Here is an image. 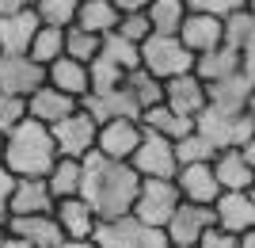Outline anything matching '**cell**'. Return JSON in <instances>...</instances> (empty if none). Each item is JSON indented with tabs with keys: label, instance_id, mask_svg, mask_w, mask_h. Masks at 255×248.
Segmentation results:
<instances>
[{
	"label": "cell",
	"instance_id": "1",
	"mask_svg": "<svg viewBox=\"0 0 255 248\" xmlns=\"http://www.w3.org/2000/svg\"><path fill=\"white\" fill-rule=\"evenodd\" d=\"M80 164H84L80 199L99 214V222H107V218H122V214L133 210L141 176L133 172L126 161H107V157H99V153L92 149Z\"/></svg>",
	"mask_w": 255,
	"mask_h": 248
},
{
	"label": "cell",
	"instance_id": "2",
	"mask_svg": "<svg viewBox=\"0 0 255 248\" xmlns=\"http://www.w3.org/2000/svg\"><path fill=\"white\" fill-rule=\"evenodd\" d=\"M53 161H57V145H53L50 126L34 119H19L4 134V168L15 180H46Z\"/></svg>",
	"mask_w": 255,
	"mask_h": 248
},
{
	"label": "cell",
	"instance_id": "3",
	"mask_svg": "<svg viewBox=\"0 0 255 248\" xmlns=\"http://www.w3.org/2000/svg\"><path fill=\"white\" fill-rule=\"evenodd\" d=\"M141 69L152 73L164 84L171 76H183V73H194V54L175 38V34H149L141 42Z\"/></svg>",
	"mask_w": 255,
	"mask_h": 248
},
{
	"label": "cell",
	"instance_id": "4",
	"mask_svg": "<svg viewBox=\"0 0 255 248\" xmlns=\"http://www.w3.org/2000/svg\"><path fill=\"white\" fill-rule=\"evenodd\" d=\"M92 241H96V248H168L164 229L145 226V222H137L133 214L99 222L96 233H92Z\"/></svg>",
	"mask_w": 255,
	"mask_h": 248
},
{
	"label": "cell",
	"instance_id": "5",
	"mask_svg": "<svg viewBox=\"0 0 255 248\" xmlns=\"http://www.w3.org/2000/svg\"><path fill=\"white\" fill-rule=\"evenodd\" d=\"M255 122L248 119L244 111H217L206 103V111L194 119V134H202L206 141H210L213 149H240L248 138H252Z\"/></svg>",
	"mask_w": 255,
	"mask_h": 248
},
{
	"label": "cell",
	"instance_id": "6",
	"mask_svg": "<svg viewBox=\"0 0 255 248\" xmlns=\"http://www.w3.org/2000/svg\"><path fill=\"white\" fill-rule=\"evenodd\" d=\"M179 203L183 199H179L175 180H141L137 199H133V210H129V214L137 218V222H145V226H152V229H164Z\"/></svg>",
	"mask_w": 255,
	"mask_h": 248
},
{
	"label": "cell",
	"instance_id": "7",
	"mask_svg": "<svg viewBox=\"0 0 255 248\" xmlns=\"http://www.w3.org/2000/svg\"><path fill=\"white\" fill-rule=\"evenodd\" d=\"M126 164L141 180H175V172H179L175 145L168 138H160V134H149V130H141V141Z\"/></svg>",
	"mask_w": 255,
	"mask_h": 248
},
{
	"label": "cell",
	"instance_id": "8",
	"mask_svg": "<svg viewBox=\"0 0 255 248\" xmlns=\"http://www.w3.org/2000/svg\"><path fill=\"white\" fill-rule=\"evenodd\" d=\"M53 145H57V157H73V161H84L88 153L96 149V134L99 122L88 115L84 107H76L69 119H61L57 126H50Z\"/></svg>",
	"mask_w": 255,
	"mask_h": 248
},
{
	"label": "cell",
	"instance_id": "9",
	"mask_svg": "<svg viewBox=\"0 0 255 248\" xmlns=\"http://www.w3.org/2000/svg\"><path fill=\"white\" fill-rule=\"evenodd\" d=\"M42 84H46V69L31 54H0V92L27 99Z\"/></svg>",
	"mask_w": 255,
	"mask_h": 248
},
{
	"label": "cell",
	"instance_id": "10",
	"mask_svg": "<svg viewBox=\"0 0 255 248\" xmlns=\"http://www.w3.org/2000/svg\"><path fill=\"white\" fill-rule=\"evenodd\" d=\"M141 141V122L137 119H107L99 122L96 134V153L107 161H129Z\"/></svg>",
	"mask_w": 255,
	"mask_h": 248
},
{
	"label": "cell",
	"instance_id": "11",
	"mask_svg": "<svg viewBox=\"0 0 255 248\" xmlns=\"http://www.w3.org/2000/svg\"><path fill=\"white\" fill-rule=\"evenodd\" d=\"M175 187H179V199H183V203H194V206H213V203H217V195H221L210 161L179 164V172H175Z\"/></svg>",
	"mask_w": 255,
	"mask_h": 248
},
{
	"label": "cell",
	"instance_id": "12",
	"mask_svg": "<svg viewBox=\"0 0 255 248\" xmlns=\"http://www.w3.org/2000/svg\"><path fill=\"white\" fill-rule=\"evenodd\" d=\"M210 226H213V206L179 203L175 214L168 218V226H164V237H168V245H198V237Z\"/></svg>",
	"mask_w": 255,
	"mask_h": 248
},
{
	"label": "cell",
	"instance_id": "13",
	"mask_svg": "<svg viewBox=\"0 0 255 248\" xmlns=\"http://www.w3.org/2000/svg\"><path fill=\"white\" fill-rule=\"evenodd\" d=\"M213 226L229 229L236 237L255 229V199L248 191H221L213 203Z\"/></svg>",
	"mask_w": 255,
	"mask_h": 248
},
{
	"label": "cell",
	"instance_id": "14",
	"mask_svg": "<svg viewBox=\"0 0 255 248\" xmlns=\"http://www.w3.org/2000/svg\"><path fill=\"white\" fill-rule=\"evenodd\" d=\"M53 222L61 229V237L92 241V233H96V226H99V214L80 195H73V199H57V203H53Z\"/></svg>",
	"mask_w": 255,
	"mask_h": 248
},
{
	"label": "cell",
	"instance_id": "15",
	"mask_svg": "<svg viewBox=\"0 0 255 248\" xmlns=\"http://www.w3.org/2000/svg\"><path fill=\"white\" fill-rule=\"evenodd\" d=\"M164 103L183 119H198L206 111V84L194 73L171 76V80H164Z\"/></svg>",
	"mask_w": 255,
	"mask_h": 248
},
{
	"label": "cell",
	"instance_id": "16",
	"mask_svg": "<svg viewBox=\"0 0 255 248\" xmlns=\"http://www.w3.org/2000/svg\"><path fill=\"white\" fill-rule=\"evenodd\" d=\"M76 107H80V103H76L73 96H65V92H57V88H50V84L34 88L31 96H27V119L42 122V126H57V122L69 119Z\"/></svg>",
	"mask_w": 255,
	"mask_h": 248
},
{
	"label": "cell",
	"instance_id": "17",
	"mask_svg": "<svg viewBox=\"0 0 255 248\" xmlns=\"http://www.w3.org/2000/svg\"><path fill=\"white\" fill-rule=\"evenodd\" d=\"M4 233L27 241L34 248H53L61 241V229L53 222V214H23V218H8L4 222Z\"/></svg>",
	"mask_w": 255,
	"mask_h": 248
},
{
	"label": "cell",
	"instance_id": "18",
	"mask_svg": "<svg viewBox=\"0 0 255 248\" xmlns=\"http://www.w3.org/2000/svg\"><path fill=\"white\" fill-rule=\"evenodd\" d=\"M175 38L198 57V54H206V50H213V46H221V19H213V15H198V11H187V19L179 23Z\"/></svg>",
	"mask_w": 255,
	"mask_h": 248
},
{
	"label": "cell",
	"instance_id": "19",
	"mask_svg": "<svg viewBox=\"0 0 255 248\" xmlns=\"http://www.w3.org/2000/svg\"><path fill=\"white\" fill-rule=\"evenodd\" d=\"M46 84L65 92V96H73L80 103L92 92V76H88V65L73 61V57H57L53 65H46Z\"/></svg>",
	"mask_w": 255,
	"mask_h": 248
},
{
	"label": "cell",
	"instance_id": "20",
	"mask_svg": "<svg viewBox=\"0 0 255 248\" xmlns=\"http://www.w3.org/2000/svg\"><path fill=\"white\" fill-rule=\"evenodd\" d=\"M210 168H213V176H217V187H221V191H248V187H252V176H255V168L244 161L240 149L213 153Z\"/></svg>",
	"mask_w": 255,
	"mask_h": 248
},
{
	"label": "cell",
	"instance_id": "21",
	"mask_svg": "<svg viewBox=\"0 0 255 248\" xmlns=\"http://www.w3.org/2000/svg\"><path fill=\"white\" fill-rule=\"evenodd\" d=\"M38 31V15L31 8L15 15H0V54H27Z\"/></svg>",
	"mask_w": 255,
	"mask_h": 248
},
{
	"label": "cell",
	"instance_id": "22",
	"mask_svg": "<svg viewBox=\"0 0 255 248\" xmlns=\"http://www.w3.org/2000/svg\"><path fill=\"white\" fill-rule=\"evenodd\" d=\"M53 199L46 180H19L11 191V210L8 218H23V214H53Z\"/></svg>",
	"mask_w": 255,
	"mask_h": 248
},
{
	"label": "cell",
	"instance_id": "23",
	"mask_svg": "<svg viewBox=\"0 0 255 248\" xmlns=\"http://www.w3.org/2000/svg\"><path fill=\"white\" fill-rule=\"evenodd\" d=\"M233 73H240V54L229 50L225 42L194 57V76L202 84H217V80H225V76H233Z\"/></svg>",
	"mask_w": 255,
	"mask_h": 248
},
{
	"label": "cell",
	"instance_id": "24",
	"mask_svg": "<svg viewBox=\"0 0 255 248\" xmlns=\"http://www.w3.org/2000/svg\"><path fill=\"white\" fill-rule=\"evenodd\" d=\"M141 130H149V134H160V138H168V141H179L187 138L194 130V119H183V115H175V111L168 107V103H156V107L149 111H141Z\"/></svg>",
	"mask_w": 255,
	"mask_h": 248
},
{
	"label": "cell",
	"instance_id": "25",
	"mask_svg": "<svg viewBox=\"0 0 255 248\" xmlns=\"http://www.w3.org/2000/svg\"><path fill=\"white\" fill-rule=\"evenodd\" d=\"M252 92V80L244 73H233L217 80V84H206V103L217 111H244V99Z\"/></svg>",
	"mask_w": 255,
	"mask_h": 248
},
{
	"label": "cell",
	"instance_id": "26",
	"mask_svg": "<svg viewBox=\"0 0 255 248\" xmlns=\"http://www.w3.org/2000/svg\"><path fill=\"white\" fill-rule=\"evenodd\" d=\"M118 8L111 0H80V8H76V23L80 31H92V34H111L118 27Z\"/></svg>",
	"mask_w": 255,
	"mask_h": 248
},
{
	"label": "cell",
	"instance_id": "27",
	"mask_svg": "<svg viewBox=\"0 0 255 248\" xmlns=\"http://www.w3.org/2000/svg\"><path fill=\"white\" fill-rule=\"evenodd\" d=\"M80 184H84V164L73 161V157H57L53 168L46 172V187H50L53 199H73V195H80Z\"/></svg>",
	"mask_w": 255,
	"mask_h": 248
},
{
	"label": "cell",
	"instance_id": "28",
	"mask_svg": "<svg viewBox=\"0 0 255 248\" xmlns=\"http://www.w3.org/2000/svg\"><path fill=\"white\" fill-rule=\"evenodd\" d=\"M122 88H126V96L137 103V111H149V107H156V103H164V84H160L152 73H145V69H129Z\"/></svg>",
	"mask_w": 255,
	"mask_h": 248
},
{
	"label": "cell",
	"instance_id": "29",
	"mask_svg": "<svg viewBox=\"0 0 255 248\" xmlns=\"http://www.w3.org/2000/svg\"><path fill=\"white\" fill-rule=\"evenodd\" d=\"M221 42L229 46V50H236V54H244L248 46L255 42V11L240 8V11H233L229 19H221Z\"/></svg>",
	"mask_w": 255,
	"mask_h": 248
},
{
	"label": "cell",
	"instance_id": "30",
	"mask_svg": "<svg viewBox=\"0 0 255 248\" xmlns=\"http://www.w3.org/2000/svg\"><path fill=\"white\" fill-rule=\"evenodd\" d=\"M145 19H149L152 34H175L179 23L187 19V4L183 0H149Z\"/></svg>",
	"mask_w": 255,
	"mask_h": 248
},
{
	"label": "cell",
	"instance_id": "31",
	"mask_svg": "<svg viewBox=\"0 0 255 248\" xmlns=\"http://www.w3.org/2000/svg\"><path fill=\"white\" fill-rule=\"evenodd\" d=\"M76 8L80 0H34L31 11L38 15V27H57V31H69L76 23Z\"/></svg>",
	"mask_w": 255,
	"mask_h": 248
},
{
	"label": "cell",
	"instance_id": "32",
	"mask_svg": "<svg viewBox=\"0 0 255 248\" xmlns=\"http://www.w3.org/2000/svg\"><path fill=\"white\" fill-rule=\"evenodd\" d=\"M99 57H107L111 65H118L122 73H129V69H141V46L129 42V38H122V34H103V46H99Z\"/></svg>",
	"mask_w": 255,
	"mask_h": 248
},
{
	"label": "cell",
	"instance_id": "33",
	"mask_svg": "<svg viewBox=\"0 0 255 248\" xmlns=\"http://www.w3.org/2000/svg\"><path fill=\"white\" fill-rule=\"evenodd\" d=\"M27 54L42 65V69H46V65H53L57 57H65V31H57V27H38Z\"/></svg>",
	"mask_w": 255,
	"mask_h": 248
},
{
	"label": "cell",
	"instance_id": "34",
	"mask_svg": "<svg viewBox=\"0 0 255 248\" xmlns=\"http://www.w3.org/2000/svg\"><path fill=\"white\" fill-rule=\"evenodd\" d=\"M99 46H103V34L80 31V27H69V31H65V57H73V61H80V65L96 61Z\"/></svg>",
	"mask_w": 255,
	"mask_h": 248
},
{
	"label": "cell",
	"instance_id": "35",
	"mask_svg": "<svg viewBox=\"0 0 255 248\" xmlns=\"http://www.w3.org/2000/svg\"><path fill=\"white\" fill-rule=\"evenodd\" d=\"M88 76H92V92H96V96L118 92V88H122V80H126V73H122L118 65H111L107 57H96V61L88 65Z\"/></svg>",
	"mask_w": 255,
	"mask_h": 248
},
{
	"label": "cell",
	"instance_id": "36",
	"mask_svg": "<svg viewBox=\"0 0 255 248\" xmlns=\"http://www.w3.org/2000/svg\"><path fill=\"white\" fill-rule=\"evenodd\" d=\"M171 145H175V161L179 164H198V161H213V145L210 141L202 138V134H187V138H179V141H171Z\"/></svg>",
	"mask_w": 255,
	"mask_h": 248
},
{
	"label": "cell",
	"instance_id": "37",
	"mask_svg": "<svg viewBox=\"0 0 255 248\" xmlns=\"http://www.w3.org/2000/svg\"><path fill=\"white\" fill-rule=\"evenodd\" d=\"M187 11H198V15H213V19H229L233 11L244 8V0H183Z\"/></svg>",
	"mask_w": 255,
	"mask_h": 248
},
{
	"label": "cell",
	"instance_id": "38",
	"mask_svg": "<svg viewBox=\"0 0 255 248\" xmlns=\"http://www.w3.org/2000/svg\"><path fill=\"white\" fill-rule=\"evenodd\" d=\"M115 34H122V38H129V42L141 46L152 34V27H149V19H145V11H133V15H122V19H118Z\"/></svg>",
	"mask_w": 255,
	"mask_h": 248
},
{
	"label": "cell",
	"instance_id": "39",
	"mask_svg": "<svg viewBox=\"0 0 255 248\" xmlns=\"http://www.w3.org/2000/svg\"><path fill=\"white\" fill-rule=\"evenodd\" d=\"M19 119H27V99L0 92V134H8Z\"/></svg>",
	"mask_w": 255,
	"mask_h": 248
},
{
	"label": "cell",
	"instance_id": "40",
	"mask_svg": "<svg viewBox=\"0 0 255 248\" xmlns=\"http://www.w3.org/2000/svg\"><path fill=\"white\" fill-rule=\"evenodd\" d=\"M194 248H236V233H229V229H221V226H210L202 237H198Z\"/></svg>",
	"mask_w": 255,
	"mask_h": 248
},
{
	"label": "cell",
	"instance_id": "41",
	"mask_svg": "<svg viewBox=\"0 0 255 248\" xmlns=\"http://www.w3.org/2000/svg\"><path fill=\"white\" fill-rule=\"evenodd\" d=\"M15 184H19V180H15V176H11L8 168H4V164H0V226L8 222V210H11V191H15Z\"/></svg>",
	"mask_w": 255,
	"mask_h": 248
},
{
	"label": "cell",
	"instance_id": "42",
	"mask_svg": "<svg viewBox=\"0 0 255 248\" xmlns=\"http://www.w3.org/2000/svg\"><path fill=\"white\" fill-rule=\"evenodd\" d=\"M240 73H244L248 80H252V84H255V42L248 46L244 54H240Z\"/></svg>",
	"mask_w": 255,
	"mask_h": 248
},
{
	"label": "cell",
	"instance_id": "43",
	"mask_svg": "<svg viewBox=\"0 0 255 248\" xmlns=\"http://www.w3.org/2000/svg\"><path fill=\"white\" fill-rule=\"evenodd\" d=\"M118 8V15H133V11H145L149 8V0H111Z\"/></svg>",
	"mask_w": 255,
	"mask_h": 248
},
{
	"label": "cell",
	"instance_id": "44",
	"mask_svg": "<svg viewBox=\"0 0 255 248\" xmlns=\"http://www.w3.org/2000/svg\"><path fill=\"white\" fill-rule=\"evenodd\" d=\"M34 0H0V15H15V11H27Z\"/></svg>",
	"mask_w": 255,
	"mask_h": 248
},
{
	"label": "cell",
	"instance_id": "45",
	"mask_svg": "<svg viewBox=\"0 0 255 248\" xmlns=\"http://www.w3.org/2000/svg\"><path fill=\"white\" fill-rule=\"evenodd\" d=\"M53 248H96V241H73V237H61Z\"/></svg>",
	"mask_w": 255,
	"mask_h": 248
},
{
	"label": "cell",
	"instance_id": "46",
	"mask_svg": "<svg viewBox=\"0 0 255 248\" xmlns=\"http://www.w3.org/2000/svg\"><path fill=\"white\" fill-rule=\"evenodd\" d=\"M240 153H244V161H248V164L255 168V130H252V138H248L244 145H240Z\"/></svg>",
	"mask_w": 255,
	"mask_h": 248
},
{
	"label": "cell",
	"instance_id": "47",
	"mask_svg": "<svg viewBox=\"0 0 255 248\" xmlns=\"http://www.w3.org/2000/svg\"><path fill=\"white\" fill-rule=\"evenodd\" d=\"M236 248H255V229L240 233V237H236Z\"/></svg>",
	"mask_w": 255,
	"mask_h": 248
},
{
	"label": "cell",
	"instance_id": "48",
	"mask_svg": "<svg viewBox=\"0 0 255 248\" xmlns=\"http://www.w3.org/2000/svg\"><path fill=\"white\" fill-rule=\"evenodd\" d=\"M0 248H34V245H27V241L11 237V233H4V245H0Z\"/></svg>",
	"mask_w": 255,
	"mask_h": 248
},
{
	"label": "cell",
	"instance_id": "49",
	"mask_svg": "<svg viewBox=\"0 0 255 248\" xmlns=\"http://www.w3.org/2000/svg\"><path fill=\"white\" fill-rule=\"evenodd\" d=\"M244 115L255 122V84H252V92H248V99H244Z\"/></svg>",
	"mask_w": 255,
	"mask_h": 248
},
{
	"label": "cell",
	"instance_id": "50",
	"mask_svg": "<svg viewBox=\"0 0 255 248\" xmlns=\"http://www.w3.org/2000/svg\"><path fill=\"white\" fill-rule=\"evenodd\" d=\"M0 164H4V134H0Z\"/></svg>",
	"mask_w": 255,
	"mask_h": 248
},
{
	"label": "cell",
	"instance_id": "51",
	"mask_svg": "<svg viewBox=\"0 0 255 248\" xmlns=\"http://www.w3.org/2000/svg\"><path fill=\"white\" fill-rule=\"evenodd\" d=\"M244 8H248V11H255V0H244Z\"/></svg>",
	"mask_w": 255,
	"mask_h": 248
},
{
	"label": "cell",
	"instance_id": "52",
	"mask_svg": "<svg viewBox=\"0 0 255 248\" xmlns=\"http://www.w3.org/2000/svg\"><path fill=\"white\" fill-rule=\"evenodd\" d=\"M248 195H252V199H255V176H252V187H248Z\"/></svg>",
	"mask_w": 255,
	"mask_h": 248
},
{
	"label": "cell",
	"instance_id": "53",
	"mask_svg": "<svg viewBox=\"0 0 255 248\" xmlns=\"http://www.w3.org/2000/svg\"><path fill=\"white\" fill-rule=\"evenodd\" d=\"M168 248H194V245H168Z\"/></svg>",
	"mask_w": 255,
	"mask_h": 248
},
{
	"label": "cell",
	"instance_id": "54",
	"mask_svg": "<svg viewBox=\"0 0 255 248\" xmlns=\"http://www.w3.org/2000/svg\"><path fill=\"white\" fill-rule=\"evenodd\" d=\"M0 245H4V226H0Z\"/></svg>",
	"mask_w": 255,
	"mask_h": 248
}]
</instances>
